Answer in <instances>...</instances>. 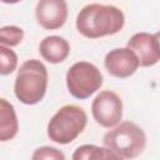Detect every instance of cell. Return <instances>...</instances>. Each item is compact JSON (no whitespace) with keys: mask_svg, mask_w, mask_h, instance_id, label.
Instances as JSON below:
<instances>
[{"mask_svg":"<svg viewBox=\"0 0 160 160\" xmlns=\"http://www.w3.org/2000/svg\"><path fill=\"white\" fill-rule=\"evenodd\" d=\"M104 66L111 76L118 79H126L134 75L140 65L135 52L125 46L115 48L106 52L104 59Z\"/></svg>","mask_w":160,"mask_h":160,"instance_id":"9","label":"cell"},{"mask_svg":"<svg viewBox=\"0 0 160 160\" xmlns=\"http://www.w3.org/2000/svg\"><path fill=\"white\" fill-rule=\"evenodd\" d=\"M24 29L16 25H6L0 28V44L8 48H14L24 40Z\"/></svg>","mask_w":160,"mask_h":160,"instance_id":"13","label":"cell"},{"mask_svg":"<svg viewBox=\"0 0 160 160\" xmlns=\"http://www.w3.org/2000/svg\"><path fill=\"white\" fill-rule=\"evenodd\" d=\"M72 160H119L118 156L105 146H98L94 144H84L75 149L71 155Z\"/></svg>","mask_w":160,"mask_h":160,"instance_id":"12","label":"cell"},{"mask_svg":"<svg viewBox=\"0 0 160 160\" xmlns=\"http://www.w3.org/2000/svg\"><path fill=\"white\" fill-rule=\"evenodd\" d=\"M126 46L135 52L139 65L142 68L154 66L160 60L159 32H136L128 40Z\"/></svg>","mask_w":160,"mask_h":160,"instance_id":"7","label":"cell"},{"mask_svg":"<svg viewBox=\"0 0 160 160\" xmlns=\"http://www.w3.org/2000/svg\"><path fill=\"white\" fill-rule=\"evenodd\" d=\"M124 105L121 98L111 90H101L91 102V115L98 125L110 129L122 119Z\"/></svg>","mask_w":160,"mask_h":160,"instance_id":"6","label":"cell"},{"mask_svg":"<svg viewBox=\"0 0 160 160\" xmlns=\"http://www.w3.org/2000/svg\"><path fill=\"white\" fill-rule=\"evenodd\" d=\"M125 25V15L121 9L115 5L88 4L76 15L75 26L80 35L86 39H100L115 35L122 30Z\"/></svg>","mask_w":160,"mask_h":160,"instance_id":"1","label":"cell"},{"mask_svg":"<svg viewBox=\"0 0 160 160\" xmlns=\"http://www.w3.org/2000/svg\"><path fill=\"white\" fill-rule=\"evenodd\" d=\"M18 131L19 119L15 106L5 98H0V141L6 142L12 140L18 135Z\"/></svg>","mask_w":160,"mask_h":160,"instance_id":"11","label":"cell"},{"mask_svg":"<svg viewBox=\"0 0 160 160\" xmlns=\"http://www.w3.org/2000/svg\"><path fill=\"white\" fill-rule=\"evenodd\" d=\"M40 56L50 64H60L70 55L69 41L59 35L45 36L39 44Z\"/></svg>","mask_w":160,"mask_h":160,"instance_id":"10","label":"cell"},{"mask_svg":"<svg viewBox=\"0 0 160 160\" xmlns=\"http://www.w3.org/2000/svg\"><path fill=\"white\" fill-rule=\"evenodd\" d=\"M1 2H4V4H8V5H12V4H18V2H20L21 0H0Z\"/></svg>","mask_w":160,"mask_h":160,"instance_id":"16","label":"cell"},{"mask_svg":"<svg viewBox=\"0 0 160 160\" xmlns=\"http://www.w3.org/2000/svg\"><path fill=\"white\" fill-rule=\"evenodd\" d=\"M86 124V111L79 105L66 104L51 116L46 126V134L51 141L68 145L85 130Z\"/></svg>","mask_w":160,"mask_h":160,"instance_id":"4","label":"cell"},{"mask_svg":"<svg viewBox=\"0 0 160 160\" xmlns=\"http://www.w3.org/2000/svg\"><path fill=\"white\" fill-rule=\"evenodd\" d=\"M49 74L45 64L38 59L24 61L18 69L14 94L16 99L25 105L39 104L48 90Z\"/></svg>","mask_w":160,"mask_h":160,"instance_id":"2","label":"cell"},{"mask_svg":"<svg viewBox=\"0 0 160 160\" xmlns=\"http://www.w3.org/2000/svg\"><path fill=\"white\" fill-rule=\"evenodd\" d=\"M102 145L118 159H134L142 154L146 146L145 131L132 121H120L102 136Z\"/></svg>","mask_w":160,"mask_h":160,"instance_id":"3","label":"cell"},{"mask_svg":"<svg viewBox=\"0 0 160 160\" xmlns=\"http://www.w3.org/2000/svg\"><path fill=\"white\" fill-rule=\"evenodd\" d=\"M65 82L71 96L85 100L94 95L104 84V76L99 68L89 61L74 62L66 71Z\"/></svg>","mask_w":160,"mask_h":160,"instance_id":"5","label":"cell"},{"mask_svg":"<svg viewBox=\"0 0 160 160\" xmlns=\"http://www.w3.org/2000/svg\"><path fill=\"white\" fill-rule=\"evenodd\" d=\"M19 58L14 50L0 44V76H8L18 69Z\"/></svg>","mask_w":160,"mask_h":160,"instance_id":"14","label":"cell"},{"mask_svg":"<svg viewBox=\"0 0 160 160\" xmlns=\"http://www.w3.org/2000/svg\"><path fill=\"white\" fill-rule=\"evenodd\" d=\"M31 159L32 160H64L65 155L62 151H60L54 146H41L32 152Z\"/></svg>","mask_w":160,"mask_h":160,"instance_id":"15","label":"cell"},{"mask_svg":"<svg viewBox=\"0 0 160 160\" xmlns=\"http://www.w3.org/2000/svg\"><path fill=\"white\" fill-rule=\"evenodd\" d=\"M69 16L66 0H39L35 6L36 22L45 30L62 28Z\"/></svg>","mask_w":160,"mask_h":160,"instance_id":"8","label":"cell"}]
</instances>
